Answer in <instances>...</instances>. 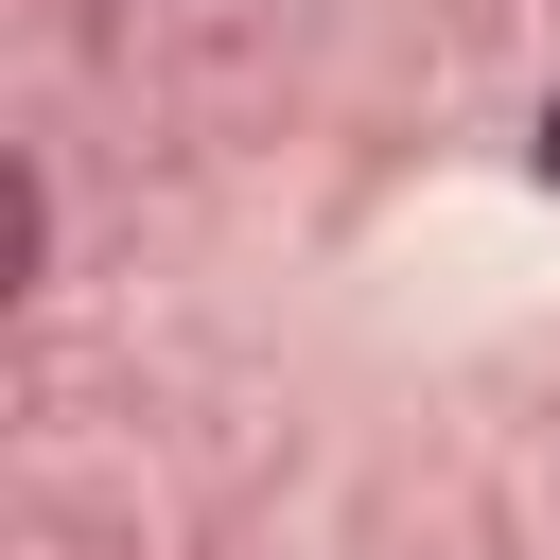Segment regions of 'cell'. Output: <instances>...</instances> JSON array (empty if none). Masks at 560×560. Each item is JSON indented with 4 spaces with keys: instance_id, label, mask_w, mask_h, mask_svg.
Returning a JSON list of instances; mask_svg holds the SVG:
<instances>
[]
</instances>
